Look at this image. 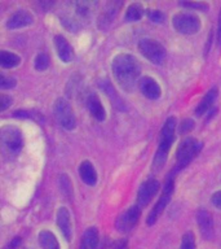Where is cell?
Here are the masks:
<instances>
[{"label": "cell", "mask_w": 221, "mask_h": 249, "mask_svg": "<svg viewBox=\"0 0 221 249\" xmlns=\"http://www.w3.org/2000/svg\"><path fill=\"white\" fill-rule=\"evenodd\" d=\"M197 222L201 230L202 236L205 237V240H209L213 236V218L212 214L209 213L208 210L201 209L198 210L197 213Z\"/></svg>", "instance_id": "obj_11"}, {"label": "cell", "mask_w": 221, "mask_h": 249, "mask_svg": "<svg viewBox=\"0 0 221 249\" xmlns=\"http://www.w3.org/2000/svg\"><path fill=\"white\" fill-rule=\"evenodd\" d=\"M140 214H141V208L139 205L131 206L127 210H124L123 213L119 214V217L116 218L115 226L118 231L123 233L132 231L139 223Z\"/></svg>", "instance_id": "obj_8"}, {"label": "cell", "mask_w": 221, "mask_h": 249, "mask_svg": "<svg viewBox=\"0 0 221 249\" xmlns=\"http://www.w3.org/2000/svg\"><path fill=\"white\" fill-rule=\"evenodd\" d=\"M16 86V79L13 78H7L1 75L0 78V87L3 89H12V87H15Z\"/></svg>", "instance_id": "obj_29"}, {"label": "cell", "mask_w": 221, "mask_h": 249, "mask_svg": "<svg viewBox=\"0 0 221 249\" xmlns=\"http://www.w3.org/2000/svg\"><path fill=\"white\" fill-rule=\"evenodd\" d=\"M19 62H21L19 56H17L16 53H12V52H8V51H1V53H0V65L3 68H7V69L16 68V66L19 65Z\"/></svg>", "instance_id": "obj_22"}, {"label": "cell", "mask_w": 221, "mask_h": 249, "mask_svg": "<svg viewBox=\"0 0 221 249\" xmlns=\"http://www.w3.org/2000/svg\"><path fill=\"white\" fill-rule=\"evenodd\" d=\"M139 87L143 96L150 99V100H157L162 93V89H160V86L158 85V82L151 77L141 78L139 82Z\"/></svg>", "instance_id": "obj_12"}, {"label": "cell", "mask_w": 221, "mask_h": 249, "mask_svg": "<svg viewBox=\"0 0 221 249\" xmlns=\"http://www.w3.org/2000/svg\"><path fill=\"white\" fill-rule=\"evenodd\" d=\"M57 226L58 229L61 230L62 235L65 236V239L67 241L71 239V219H70V213L69 210L61 206L57 212Z\"/></svg>", "instance_id": "obj_15"}, {"label": "cell", "mask_w": 221, "mask_h": 249, "mask_svg": "<svg viewBox=\"0 0 221 249\" xmlns=\"http://www.w3.org/2000/svg\"><path fill=\"white\" fill-rule=\"evenodd\" d=\"M147 16H149V18L153 22L160 23L164 21V15L160 11H158V9H150V11L147 12Z\"/></svg>", "instance_id": "obj_27"}, {"label": "cell", "mask_w": 221, "mask_h": 249, "mask_svg": "<svg viewBox=\"0 0 221 249\" xmlns=\"http://www.w3.org/2000/svg\"><path fill=\"white\" fill-rule=\"evenodd\" d=\"M60 182H61L62 192H63L67 197H70V195H71V183H70V179L67 178V175L66 174L61 175Z\"/></svg>", "instance_id": "obj_26"}, {"label": "cell", "mask_w": 221, "mask_h": 249, "mask_svg": "<svg viewBox=\"0 0 221 249\" xmlns=\"http://www.w3.org/2000/svg\"><path fill=\"white\" fill-rule=\"evenodd\" d=\"M1 140L12 152H18L22 148V132L18 128L12 126L1 128Z\"/></svg>", "instance_id": "obj_10"}, {"label": "cell", "mask_w": 221, "mask_h": 249, "mask_svg": "<svg viewBox=\"0 0 221 249\" xmlns=\"http://www.w3.org/2000/svg\"><path fill=\"white\" fill-rule=\"evenodd\" d=\"M142 16H143L142 5L139 3H133L127 8V12H126L124 18H126L127 22H135V21H139Z\"/></svg>", "instance_id": "obj_23"}, {"label": "cell", "mask_w": 221, "mask_h": 249, "mask_svg": "<svg viewBox=\"0 0 221 249\" xmlns=\"http://www.w3.org/2000/svg\"><path fill=\"white\" fill-rule=\"evenodd\" d=\"M53 112L56 120L58 121V124H61L62 127L66 130H74L77 126V118L74 114L73 109L70 107V104L65 99H57L54 101Z\"/></svg>", "instance_id": "obj_6"}, {"label": "cell", "mask_w": 221, "mask_h": 249, "mask_svg": "<svg viewBox=\"0 0 221 249\" xmlns=\"http://www.w3.org/2000/svg\"><path fill=\"white\" fill-rule=\"evenodd\" d=\"M180 249H195V239H194V233L191 231L184 233Z\"/></svg>", "instance_id": "obj_24"}, {"label": "cell", "mask_w": 221, "mask_h": 249, "mask_svg": "<svg viewBox=\"0 0 221 249\" xmlns=\"http://www.w3.org/2000/svg\"><path fill=\"white\" fill-rule=\"evenodd\" d=\"M87 107H88L89 112L92 114V117H95L97 121H102L106 118V112H105V108L101 104L100 97L97 96L96 93H91L87 99Z\"/></svg>", "instance_id": "obj_16"}, {"label": "cell", "mask_w": 221, "mask_h": 249, "mask_svg": "<svg viewBox=\"0 0 221 249\" xmlns=\"http://www.w3.org/2000/svg\"><path fill=\"white\" fill-rule=\"evenodd\" d=\"M159 190V182L157 179L150 178L145 180V182L141 184L139 190V194H137V202H139L140 208H143L146 206L149 202L153 200V197L155 196V194L158 192Z\"/></svg>", "instance_id": "obj_9"}, {"label": "cell", "mask_w": 221, "mask_h": 249, "mask_svg": "<svg viewBox=\"0 0 221 249\" xmlns=\"http://www.w3.org/2000/svg\"><path fill=\"white\" fill-rule=\"evenodd\" d=\"M39 244L43 249H60L57 239L48 230H43L39 232Z\"/></svg>", "instance_id": "obj_20"}, {"label": "cell", "mask_w": 221, "mask_h": 249, "mask_svg": "<svg viewBox=\"0 0 221 249\" xmlns=\"http://www.w3.org/2000/svg\"><path fill=\"white\" fill-rule=\"evenodd\" d=\"M100 87L104 89V92L106 93L109 97H110V100L112 101V105H115L116 108L122 109V110H124V109H126V107H124L122 99L118 96V93L115 92V89H112L111 83H110L108 79H105V81H101L100 82Z\"/></svg>", "instance_id": "obj_21"}, {"label": "cell", "mask_w": 221, "mask_h": 249, "mask_svg": "<svg viewBox=\"0 0 221 249\" xmlns=\"http://www.w3.org/2000/svg\"><path fill=\"white\" fill-rule=\"evenodd\" d=\"M172 25L180 34L191 35L198 33L199 29H201V19L193 13L181 12V13H177V15L174 16Z\"/></svg>", "instance_id": "obj_5"}, {"label": "cell", "mask_w": 221, "mask_h": 249, "mask_svg": "<svg viewBox=\"0 0 221 249\" xmlns=\"http://www.w3.org/2000/svg\"><path fill=\"white\" fill-rule=\"evenodd\" d=\"M80 179L88 186H95L97 183V171L89 161H83L79 166Z\"/></svg>", "instance_id": "obj_17"}, {"label": "cell", "mask_w": 221, "mask_h": 249, "mask_svg": "<svg viewBox=\"0 0 221 249\" xmlns=\"http://www.w3.org/2000/svg\"><path fill=\"white\" fill-rule=\"evenodd\" d=\"M139 50L142 56H145L149 61L155 65H162L163 61L166 60L167 51L162 43H159L158 40L150 38L142 39L139 43Z\"/></svg>", "instance_id": "obj_4"}, {"label": "cell", "mask_w": 221, "mask_h": 249, "mask_svg": "<svg viewBox=\"0 0 221 249\" xmlns=\"http://www.w3.org/2000/svg\"><path fill=\"white\" fill-rule=\"evenodd\" d=\"M211 201H212V204L216 206V208L221 209V191H217V192H215V194L212 195Z\"/></svg>", "instance_id": "obj_32"}, {"label": "cell", "mask_w": 221, "mask_h": 249, "mask_svg": "<svg viewBox=\"0 0 221 249\" xmlns=\"http://www.w3.org/2000/svg\"><path fill=\"white\" fill-rule=\"evenodd\" d=\"M11 103H12L11 97L7 96V95H1V97H0V110L4 112V110L11 105Z\"/></svg>", "instance_id": "obj_31"}, {"label": "cell", "mask_w": 221, "mask_h": 249, "mask_svg": "<svg viewBox=\"0 0 221 249\" xmlns=\"http://www.w3.org/2000/svg\"><path fill=\"white\" fill-rule=\"evenodd\" d=\"M216 39H217V44L221 47V11H220V15H219V25H217Z\"/></svg>", "instance_id": "obj_34"}, {"label": "cell", "mask_w": 221, "mask_h": 249, "mask_svg": "<svg viewBox=\"0 0 221 249\" xmlns=\"http://www.w3.org/2000/svg\"><path fill=\"white\" fill-rule=\"evenodd\" d=\"M34 22V17L25 9H19L9 17L7 21L8 29H21V27L29 26Z\"/></svg>", "instance_id": "obj_13"}, {"label": "cell", "mask_w": 221, "mask_h": 249, "mask_svg": "<svg viewBox=\"0 0 221 249\" xmlns=\"http://www.w3.org/2000/svg\"><path fill=\"white\" fill-rule=\"evenodd\" d=\"M111 69L120 87L126 91H132L141 73V68L136 57L128 53L116 54L112 60Z\"/></svg>", "instance_id": "obj_1"}, {"label": "cell", "mask_w": 221, "mask_h": 249, "mask_svg": "<svg viewBox=\"0 0 221 249\" xmlns=\"http://www.w3.org/2000/svg\"><path fill=\"white\" fill-rule=\"evenodd\" d=\"M54 47L57 51V54L60 60L63 62H70L74 57V50L73 47L70 46L67 39L62 35H56L54 36Z\"/></svg>", "instance_id": "obj_14"}, {"label": "cell", "mask_w": 221, "mask_h": 249, "mask_svg": "<svg viewBox=\"0 0 221 249\" xmlns=\"http://www.w3.org/2000/svg\"><path fill=\"white\" fill-rule=\"evenodd\" d=\"M217 92H219V91H217L216 87H213V89H209L208 92L203 96L201 103H199V104L197 105V108H195V114H197L198 117L203 116L205 113L208 112V109L212 107V104L215 103V100H216Z\"/></svg>", "instance_id": "obj_18"}, {"label": "cell", "mask_w": 221, "mask_h": 249, "mask_svg": "<svg viewBox=\"0 0 221 249\" xmlns=\"http://www.w3.org/2000/svg\"><path fill=\"white\" fill-rule=\"evenodd\" d=\"M174 130H176V120L174 117H170L163 124L160 136H159L158 151L155 153L154 161H153V170L154 171L162 170L163 165L166 163L168 152L174 144Z\"/></svg>", "instance_id": "obj_2"}, {"label": "cell", "mask_w": 221, "mask_h": 249, "mask_svg": "<svg viewBox=\"0 0 221 249\" xmlns=\"http://www.w3.org/2000/svg\"><path fill=\"white\" fill-rule=\"evenodd\" d=\"M98 245V231L96 227H89L83 233L79 249H97Z\"/></svg>", "instance_id": "obj_19"}, {"label": "cell", "mask_w": 221, "mask_h": 249, "mask_svg": "<svg viewBox=\"0 0 221 249\" xmlns=\"http://www.w3.org/2000/svg\"><path fill=\"white\" fill-rule=\"evenodd\" d=\"M49 66V57L46 53H39L35 57V69L36 70H46Z\"/></svg>", "instance_id": "obj_25"}, {"label": "cell", "mask_w": 221, "mask_h": 249, "mask_svg": "<svg viewBox=\"0 0 221 249\" xmlns=\"http://www.w3.org/2000/svg\"><path fill=\"white\" fill-rule=\"evenodd\" d=\"M174 178L172 177H168V179L164 183V188H163L162 196L159 197L158 202L155 204V206L151 209V212L147 215V225L151 226L154 225L155 222L158 221L159 215L163 213V210L166 209V206L168 205V202L171 201V197H172V194H174Z\"/></svg>", "instance_id": "obj_7"}, {"label": "cell", "mask_w": 221, "mask_h": 249, "mask_svg": "<svg viewBox=\"0 0 221 249\" xmlns=\"http://www.w3.org/2000/svg\"><path fill=\"white\" fill-rule=\"evenodd\" d=\"M202 147H203V144L194 138H186L182 140L177 148V153H176L177 170H181L188 166L195 159V156L201 152Z\"/></svg>", "instance_id": "obj_3"}, {"label": "cell", "mask_w": 221, "mask_h": 249, "mask_svg": "<svg viewBox=\"0 0 221 249\" xmlns=\"http://www.w3.org/2000/svg\"><path fill=\"white\" fill-rule=\"evenodd\" d=\"M194 127V122L191 120H184L182 124H180V132L184 134V132H189L191 128Z\"/></svg>", "instance_id": "obj_30"}, {"label": "cell", "mask_w": 221, "mask_h": 249, "mask_svg": "<svg viewBox=\"0 0 221 249\" xmlns=\"http://www.w3.org/2000/svg\"><path fill=\"white\" fill-rule=\"evenodd\" d=\"M182 7L185 8H193V9H199V11H207L208 9V4L207 3H189V1H182L180 3Z\"/></svg>", "instance_id": "obj_28"}, {"label": "cell", "mask_w": 221, "mask_h": 249, "mask_svg": "<svg viewBox=\"0 0 221 249\" xmlns=\"http://www.w3.org/2000/svg\"><path fill=\"white\" fill-rule=\"evenodd\" d=\"M21 239H19V237H15V239H13V240L11 241V243H9V244L7 245V248L5 249H17L18 248V245L21 244Z\"/></svg>", "instance_id": "obj_33"}]
</instances>
